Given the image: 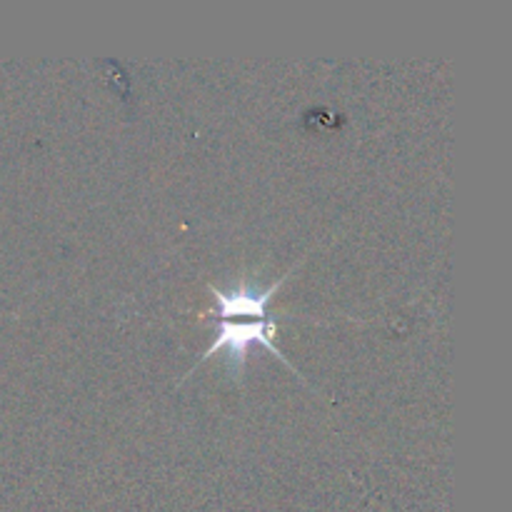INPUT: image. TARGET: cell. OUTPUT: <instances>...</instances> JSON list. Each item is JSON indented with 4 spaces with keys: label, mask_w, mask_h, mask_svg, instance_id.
<instances>
[{
    "label": "cell",
    "mask_w": 512,
    "mask_h": 512,
    "mask_svg": "<svg viewBox=\"0 0 512 512\" xmlns=\"http://www.w3.org/2000/svg\"><path fill=\"white\" fill-rule=\"evenodd\" d=\"M293 275V270H288V273L283 275L280 280H275L273 285H268V288L258 290L255 285H250L248 280L245 283H240L238 288L228 290V293H223L220 288H213V285H208V290L213 293L215 303H218V308H215V315L223 320H235V318H255V320H265L268 318V305L270 300H273V295L278 293L280 285L285 283V280Z\"/></svg>",
    "instance_id": "cell-2"
},
{
    "label": "cell",
    "mask_w": 512,
    "mask_h": 512,
    "mask_svg": "<svg viewBox=\"0 0 512 512\" xmlns=\"http://www.w3.org/2000/svg\"><path fill=\"white\" fill-rule=\"evenodd\" d=\"M275 333H278V323H275V320H268V318L265 320H243V323H238V320H220L218 335H215V340L210 343V348L205 350L203 358H200L198 363H205V360H208L213 353L225 350V353H228V370L235 375V378H238V375L245 370L248 350L253 348V345H263V348H268L275 358L283 360L290 370H295L293 363H290V360H285V355L280 353L278 345H275ZM295 373H298V370H295ZM300 378H303V375H300Z\"/></svg>",
    "instance_id": "cell-1"
}]
</instances>
